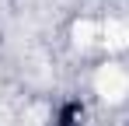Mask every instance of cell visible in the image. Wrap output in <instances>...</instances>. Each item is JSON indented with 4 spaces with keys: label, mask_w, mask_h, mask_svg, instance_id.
<instances>
[{
    "label": "cell",
    "mask_w": 129,
    "mask_h": 126,
    "mask_svg": "<svg viewBox=\"0 0 129 126\" xmlns=\"http://www.w3.org/2000/svg\"><path fill=\"white\" fill-rule=\"evenodd\" d=\"M94 91L108 105H122L129 98V74L122 63H101L94 70Z\"/></svg>",
    "instance_id": "obj_1"
}]
</instances>
